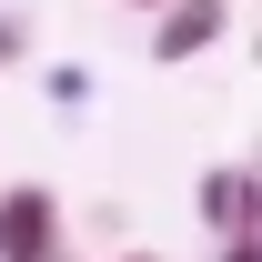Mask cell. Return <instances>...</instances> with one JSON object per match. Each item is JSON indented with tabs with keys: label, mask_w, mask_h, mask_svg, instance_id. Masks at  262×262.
Returning a JSON list of instances; mask_svg holds the SVG:
<instances>
[{
	"label": "cell",
	"mask_w": 262,
	"mask_h": 262,
	"mask_svg": "<svg viewBox=\"0 0 262 262\" xmlns=\"http://www.w3.org/2000/svg\"><path fill=\"white\" fill-rule=\"evenodd\" d=\"M51 252H71L61 192L51 182H0V262H51Z\"/></svg>",
	"instance_id": "obj_1"
},
{
	"label": "cell",
	"mask_w": 262,
	"mask_h": 262,
	"mask_svg": "<svg viewBox=\"0 0 262 262\" xmlns=\"http://www.w3.org/2000/svg\"><path fill=\"white\" fill-rule=\"evenodd\" d=\"M232 31V0H162V31H151V61H202L212 40Z\"/></svg>",
	"instance_id": "obj_2"
},
{
	"label": "cell",
	"mask_w": 262,
	"mask_h": 262,
	"mask_svg": "<svg viewBox=\"0 0 262 262\" xmlns=\"http://www.w3.org/2000/svg\"><path fill=\"white\" fill-rule=\"evenodd\" d=\"M202 232L222 242V232H252V162H222V171H202V192H192Z\"/></svg>",
	"instance_id": "obj_3"
},
{
	"label": "cell",
	"mask_w": 262,
	"mask_h": 262,
	"mask_svg": "<svg viewBox=\"0 0 262 262\" xmlns=\"http://www.w3.org/2000/svg\"><path fill=\"white\" fill-rule=\"evenodd\" d=\"M10 61H31V20H10V10H0V71Z\"/></svg>",
	"instance_id": "obj_4"
},
{
	"label": "cell",
	"mask_w": 262,
	"mask_h": 262,
	"mask_svg": "<svg viewBox=\"0 0 262 262\" xmlns=\"http://www.w3.org/2000/svg\"><path fill=\"white\" fill-rule=\"evenodd\" d=\"M222 262H262V242L252 232H222Z\"/></svg>",
	"instance_id": "obj_5"
},
{
	"label": "cell",
	"mask_w": 262,
	"mask_h": 262,
	"mask_svg": "<svg viewBox=\"0 0 262 262\" xmlns=\"http://www.w3.org/2000/svg\"><path fill=\"white\" fill-rule=\"evenodd\" d=\"M121 10H162V0H121Z\"/></svg>",
	"instance_id": "obj_6"
},
{
	"label": "cell",
	"mask_w": 262,
	"mask_h": 262,
	"mask_svg": "<svg viewBox=\"0 0 262 262\" xmlns=\"http://www.w3.org/2000/svg\"><path fill=\"white\" fill-rule=\"evenodd\" d=\"M121 262H162V252H121Z\"/></svg>",
	"instance_id": "obj_7"
},
{
	"label": "cell",
	"mask_w": 262,
	"mask_h": 262,
	"mask_svg": "<svg viewBox=\"0 0 262 262\" xmlns=\"http://www.w3.org/2000/svg\"><path fill=\"white\" fill-rule=\"evenodd\" d=\"M51 262H71V252H51Z\"/></svg>",
	"instance_id": "obj_8"
}]
</instances>
